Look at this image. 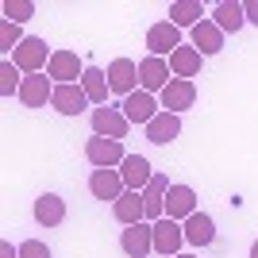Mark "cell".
Here are the masks:
<instances>
[{"label": "cell", "instance_id": "obj_1", "mask_svg": "<svg viewBox=\"0 0 258 258\" xmlns=\"http://www.w3.org/2000/svg\"><path fill=\"white\" fill-rule=\"evenodd\" d=\"M50 54L46 50V39H35V35H27L20 46H16V54H12V62L20 66V74H46V66H50Z\"/></svg>", "mask_w": 258, "mask_h": 258}, {"label": "cell", "instance_id": "obj_2", "mask_svg": "<svg viewBox=\"0 0 258 258\" xmlns=\"http://www.w3.org/2000/svg\"><path fill=\"white\" fill-rule=\"evenodd\" d=\"M85 158H89L93 170H116V166H123L127 151H123L119 139H100V135H93V139L85 143Z\"/></svg>", "mask_w": 258, "mask_h": 258}, {"label": "cell", "instance_id": "obj_3", "mask_svg": "<svg viewBox=\"0 0 258 258\" xmlns=\"http://www.w3.org/2000/svg\"><path fill=\"white\" fill-rule=\"evenodd\" d=\"M89 66H81L74 50H54L50 54V66H46V77H50L54 85H81V77H85Z\"/></svg>", "mask_w": 258, "mask_h": 258}, {"label": "cell", "instance_id": "obj_4", "mask_svg": "<svg viewBox=\"0 0 258 258\" xmlns=\"http://www.w3.org/2000/svg\"><path fill=\"white\" fill-rule=\"evenodd\" d=\"M127 131H131V119L123 116V108H93V135H100V139H127Z\"/></svg>", "mask_w": 258, "mask_h": 258}, {"label": "cell", "instance_id": "obj_5", "mask_svg": "<svg viewBox=\"0 0 258 258\" xmlns=\"http://www.w3.org/2000/svg\"><path fill=\"white\" fill-rule=\"evenodd\" d=\"M158 104H162V112H173V116L189 112V108L197 104V81H181V77H173L170 85L158 93Z\"/></svg>", "mask_w": 258, "mask_h": 258}, {"label": "cell", "instance_id": "obj_6", "mask_svg": "<svg viewBox=\"0 0 258 258\" xmlns=\"http://www.w3.org/2000/svg\"><path fill=\"white\" fill-rule=\"evenodd\" d=\"M177 46H181V27H173L170 20H158L147 27V50L154 58H170Z\"/></svg>", "mask_w": 258, "mask_h": 258}, {"label": "cell", "instance_id": "obj_7", "mask_svg": "<svg viewBox=\"0 0 258 258\" xmlns=\"http://www.w3.org/2000/svg\"><path fill=\"white\" fill-rule=\"evenodd\" d=\"M104 74H108L112 93H119V97H131V93L139 89V66L131 62V58H112Z\"/></svg>", "mask_w": 258, "mask_h": 258}, {"label": "cell", "instance_id": "obj_8", "mask_svg": "<svg viewBox=\"0 0 258 258\" xmlns=\"http://www.w3.org/2000/svg\"><path fill=\"white\" fill-rule=\"evenodd\" d=\"M173 77H170V62H166V58H154V54H147V58H143L139 62V89L143 93H162V89L170 85Z\"/></svg>", "mask_w": 258, "mask_h": 258}, {"label": "cell", "instance_id": "obj_9", "mask_svg": "<svg viewBox=\"0 0 258 258\" xmlns=\"http://www.w3.org/2000/svg\"><path fill=\"white\" fill-rule=\"evenodd\" d=\"M119 250L127 258H147L154 250V224H135L119 231Z\"/></svg>", "mask_w": 258, "mask_h": 258}, {"label": "cell", "instance_id": "obj_10", "mask_svg": "<svg viewBox=\"0 0 258 258\" xmlns=\"http://www.w3.org/2000/svg\"><path fill=\"white\" fill-rule=\"evenodd\" d=\"M89 193L97 197V201H112V205H116L119 197L127 193L123 173H119V170H93V173H89Z\"/></svg>", "mask_w": 258, "mask_h": 258}, {"label": "cell", "instance_id": "obj_11", "mask_svg": "<svg viewBox=\"0 0 258 258\" xmlns=\"http://www.w3.org/2000/svg\"><path fill=\"white\" fill-rule=\"evenodd\" d=\"M54 97V81L46 74H27L20 85V104L23 108H46Z\"/></svg>", "mask_w": 258, "mask_h": 258}, {"label": "cell", "instance_id": "obj_12", "mask_svg": "<svg viewBox=\"0 0 258 258\" xmlns=\"http://www.w3.org/2000/svg\"><path fill=\"white\" fill-rule=\"evenodd\" d=\"M193 212H201L197 208V189L193 185H170V193H166V216L177 220V224H185Z\"/></svg>", "mask_w": 258, "mask_h": 258}, {"label": "cell", "instance_id": "obj_13", "mask_svg": "<svg viewBox=\"0 0 258 258\" xmlns=\"http://www.w3.org/2000/svg\"><path fill=\"white\" fill-rule=\"evenodd\" d=\"M181 243H185V227L177 224V220H158L154 224V254H162V258H173L177 250H181Z\"/></svg>", "mask_w": 258, "mask_h": 258}, {"label": "cell", "instance_id": "obj_14", "mask_svg": "<svg viewBox=\"0 0 258 258\" xmlns=\"http://www.w3.org/2000/svg\"><path fill=\"white\" fill-rule=\"evenodd\" d=\"M119 108H123V116H127L131 123H143V127L162 112V104L151 97V93H143V89H135L131 97H123V104H119Z\"/></svg>", "mask_w": 258, "mask_h": 258}, {"label": "cell", "instance_id": "obj_15", "mask_svg": "<svg viewBox=\"0 0 258 258\" xmlns=\"http://www.w3.org/2000/svg\"><path fill=\"white\" fill-rule=\"evenodd\" d=\"M166 193H170V177H166V173H154L151 185L143 189V205H147V220H151V224L166 220Z\"/></svg>", "mask_w": 258, "mask_h": 258}, {"label": "cell", "instance_id": "obj_16", "mask_svg": "<svg viewBox=\"0 0 258 258\" xmlns=\"http://www.w3.org/2000/svg\"><path fill=\"white\" fill-rule=\"evenodd\" d=\"M166 62H170V74H173V77H181V81H193V77L201 74V62H205V54L197 50L193 43H189V46L181 43L177 50L170 54V58H166Z\"/></svg>", "mask_w": 258, "mask_h": 258}, {"label": "cell", "instance_id": "obj_17", "mask_svg": "<svg viewBox=\"0 0 258 258\" xmlns=\"http://www.w3.org/2000/svg\"><path fill=\"white\" fill-rule=\"evenodd\" d=\"M85 104H89V97H85L81 85H54V97H50L54 112H62V116H81Z\"/></svg>", "mask_w": 258, "mask_h": 258}, {"label": "cell", "instance_id": "obj_18", "mask_svg": "<svg viewBox=\"0 0 258 258\" xmlns=\"http://www.w3.org/2000/svg\"><path fill=\"white\" fill-rule=\"evenodd\" d=\"M119 173H123V185H127L131 193H143V189L151 185V177H154L151 162L143 158V154H127V158H123V166H119Z\"/></svg>", "mask_w": 258, "mask_h": 258}, {"label": "cell", "instance_id": "obj_19", "mask_svg": "<svg viewBox=\"0 0 258 258\" xmlns=\"http://www.w3.org/2000/svg\"><path fill=\"white\" fill-rule=\"evenodd\" d=\"M177 135H181V116H173V112H158V116L147 123V139H151L154 147H170Z\"/></svg>", "mask_w": 258, "mask_h": 258}, {"label": "cell", "instance_id": "obj_20", "mask_svg": "<svg viewBox=\"0 0 258 258\" xmlns=\"http://www.w3.org/2000/svg\"><path fill=\"white\" fill-rule=\"evenodd\" d=\"M181 227H185V243H193V247H212L216 243V220L208 212H193Z\"/></svg>", "mask_w": 258, "mask_h": 258}, {"label": "cell", "instance_id": "obj_21", "mask_svg": "<svg viewBox=\"0 0 258 258\" xmlns=\"http://www.w3.org/2000/svg\"><path fill=\"white\" fill-rule=\"evenodd\" d=\"M66 220V201L58 193H43L35 201V224L39 227H58Z\"/></svg>", "mask_w": 258, "mask_h": 258}, {"label": "cell", "instance_id": "obj_22", "mask_svg": "<svg viewBox=\"0 0 258 258\" xmlns=\"http://www.w3.org/2000/svg\"><path fill=\"white\" fill-rule=\"evenodd\" d=\"M112 216H116L119 224L123 227H135V224H143V216H147V205H143V193H123L116 201V205H112Z\"/></svg>", "mask_w": 258, "mask_h": 258}, {"label": "cell", "instance_id": "obj_23", "mask_svg": "<svg viewBox=\"0 0 258 258\" xmlns=\"http://www.w3.org/2000/svg\"><path fill=\"white\" fill-rule=\"evenodd\" d=\"M193 46L205 54V58H208V54H220V50H224V31H220L212 20H201L193 27Z\"/></svg>", "mask_w": 258, "mask_h": 258}, {"label": "cell", "instance_id": "obj_24", "mask_svg": "<svg viewBox=\"0 0 258 258\" xmlns=\"http://www.w3.org/2000/svg\"><path fill=\"white\" fill-rule=\"evenodd\" d=\"M212 23H216L224 35H227V31L235 35L239 27L247 23V16H243V4H235V0H220V4L212 8Z\"/></svg>", "mask_w": 258, "mask_h": 258}, {"label": "cell", "instance_id": "obj_25", "mask_svg": "<svg viewBox=\"0 0 258 258\" xmlns=\"http://www.w3.org/2000/svg\"><path fill=\"white\" fill-rule=\"evenodd\" d=\"M81 89H85L89 104H100V108L108 104V93H112V85H108V74H104V70H97V66H89V70H85V77H81Z\"/></svg>", "mask_w": 258, "mask_h": 258}, {"label": "cell", "instance_id": "obj_26", "mask_svg": "<svg viewBox=\"0 0 258 258\" xmlns=\"http://www.w3.org/2000/svg\"><path fill=\"white\" fill-rule=\"evenodd\" d=\"M201 20H205V4H201V0H177V4H170V23L173 27H197Z\"/></svg>", "mask_w": 258, "mask_h": 258}, {"label": "cell", "instance_id": "obj_27", "mask_svg": "<svg viewBox=\"0 0 258 258\" xmlns=\"http://www.w3.org/2000/svg\"><path fill=\"white\" fill-rule=\"evenodd\" d=\"M20 85H23L20 66L12 62V58H4V62H0V93H4V97H20Z\"/></svg>", "mask_w": 258, "mask_h": 258}, {"label": "cell", "instance_id": "obj_28", "mask_svg": "<svg viewBox=\"0 0 258 258\" xmlns=\"http://www.w3.org/2000/svg\"><path fill=\"white\" fill-rule=\"evenodd\" d=\"M23 39H27V35L20 31V23L0 20V54H4V58H12V54H16V46H20Z\"/></svg>", "mask_w": 258, "mask_h": 258}, {"label": "cell", "instance_id": "obj_29", "mask_svg": "<svg viewBox=\"0 0 258 258\" xmlns=\"http://www.w3.org/2000/svg\"><path fill=\"white\" fill-rule=\"evenodd\" d=\"M0 12H4V20H8V23H27L35 16V4H31V0H4Z\"/></svg>", "mask_w": 258, "mask_h": 258}, {"label": "cell", "instance_id": "obj_30", "mask_svg": "<svg viewBox=\"0 0 258 258\" xmlns=\"http://www.w3.org/2000/svg\"><path fill=\"white\" fill-rule=\"evenodd\" d=\"M20 258H50V247L43 239H23L20 243Z\"/></svg>", "mask_w": 258, "mask_h": 258}, {"label": "cell", "instance_id": "obj_31", "mask_svg": "<svg viewBox=\"0 0 258 258\" xmlns=\"http://www.w3.org/2000/svg\"><path fill=\"white\" fill-rule=\"evenodd\" d=\"M243 16H247V23L258 27V0H247V4H243Z\"/></svg>", "mask_w": 258, "mask_h": 258}, {"label": "cell", "instance_id": "obj_32", "mask_svg": "<svg viewBox=\"0 0 258 258\" xmlns=\"http://www.w3.org/2000/svg\"><path fill=\"white\" fill-rule=\"evenodd\" d=\"M0 258H20V250H16L8 239H4V243H0Z\"/></svg>", "mask_w": 258, "mask_h": 258}, {"label": "cell", "instance_id": "obj_33", "mask_svg": "<svg viewBox=\"0 0 258 258\" xmlns=\"http://www.w3.org/2000/svg\"><path fill=\"white\" fill-rule=\"evenodd\" d=\"M250 258H258V239H254V243H250Z\"/></svg>", "mask_w": 258, "mask_h": 258}, {"label": "cell", "instance_id": "obj_34", "mask_svg": "<svg viewBox=\"0 0 258 258\" xmlns=\"http://www.w3.org/2000/svg\"><path fill=\"white\" fill-rule=\"evenodd\" d=\"M173 258H197V254H173Z\"/></svg>", "mask_w": 258, "mask_h": 258}]
</instances>
